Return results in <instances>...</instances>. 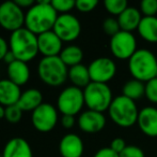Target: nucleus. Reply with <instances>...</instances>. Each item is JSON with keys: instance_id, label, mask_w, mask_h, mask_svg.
Wrapping results in <instances>:
<instances>
[{"instance_id": "1", "label": "nucleus", "mask_w": 157, "mask_h": 157, "mask_svg": "<svg viewBox=\"0 0 157 157\" xmlns=\"http://www.w3.org/2000/svg\"><path fill=\"white\" fill-rule=\"evenodd\" d=\"M58 13L49 0H40L28 9L25 16V27L36 36L54 29Z\"/></svg>"}, {"instance_id": "2", "label": "nucleus", "mask_w": 157, "mask_h": 157, "mask_svg": "<svg viewBox=\"0 0 157 157\" xmlns=\"http://www.w3.org/2000/svg\"><path fill=\"white\" fill-rule=\"evenodd\" d=\"M9 48L17 60L28 64L39 54L37 36L26 27L21 28L16 31L11 32L9 39Z\"/></svg>"}, {"instance_id": "3", "label": "nucleus", "mask_w": 157, "mask_h": 157, "mask_svg": "<svg viewBox=\"0 0 157 157\" xmlns=\"http://www.w3.org/2000/svg\"><path fill=\"white\" fill-rule=\"evenodd\" d=\"M128 70L135 80L143 83L156 78L157 58L147 48H139L128 59Z\"/></svg>"}, {"instance_id": "4", "label": "nucleus", "mask_w": 157, "mask_h": 157, "mask_svg": "<svg viewBox=\"0 0 157 157\" xmlns=\"http://www.w3.org/2000/svg\"><path fill=\"white\" fill-rule=\"evenodd\" d=\"M37 76L46 85L58 87L68 79V68L59 56L43 57L37 64Z\"/></svg>"}, {"instance_id": "5", "label": "nucleus", "mask_w": 157, "mask_h": 157, "mask_svg": "<svg viewBox=\"0 0 157 157\" xmlns=\"http://www.w3.org/2000/svg\"><path fill=\"white\" fill-rule=\"evenodd\" d=\"M109 118L114 124L123 128H128L137 124L139 110L134 100L120 95L112 100L108 109Z\"/></svg>"}, {"instance_id": "6", "label": "nucleus", "mask_w": 157, "mask_h": 157, "mask_svg": "<svg viewBox=\"0 0 157 157\" xmlns=\"http://www.w3.org/2000/svg\"><path fill=\"white\" fill-rule=\"evenodd\" d=\"M85 97V105L88 107V110L96 111L103 113L109 109L113 96L110 87L107 84L95 83L91 82L87 87L83 89Z\"/></svg>"}, {"instance_id": "7", "label": "nucleus", "mask_w": 157, "mask_h": 157, "mask_svg": "<svg viewBox=\"0 0 157 157\" xmlns=\"http://www.w3.org/2000/svg\"><path fill=\"white\" fill-rule=\"evenodd\" d=\"M85 105L83 89L76 86L65 87L59 94L57 99V108L62 115H77Z\"/></svg>"}, {"instance_id": "8", "label": "nucleus", "mask_w": 157, "mask_h": 157, "mask_svg": "<svg viewBox=\"0 0 157 157\" xmlns=\"http://www.w3.org/2000/svg\"><path fill=\"white\" fill-rule=\"evenodd\" d=\"M26 13L15 1H6L0 4V27L8 31H16L25 27Z\"/></svg>"}, {"instance_id": "9", "label": "nucleus", "mask_w": 157, "mask_h": 157, "mask_svg": "<svg viewBox=\"0 0 157 157\" xmlns=\"http://www.w3.org/2000/svg\"><path fill=\"white\" fill-rule=\"evenodd\" d=\"M33 127L40 132H49L58 123V110L52 105L43 102L31 114Z\"/></svg>"}, {"instance_id": "10", "label": "nucleus", "mask_w": 157, "mask_h": 157, "mask_svg": "<svg viewBox=\"0 0 157 157\" xmlns=\"http://www.w3.org/2000/svg\"><path fill=\"white\" fill-rule=\"evenodd\" d=\"M110 52L118 59H129L137 51V41L132 32L123 31L110 38Z\"/></svg>"}, {"instance_id": "11", "label": "nucleus", "mask_w": 157, "mask_h": 157, "mask_svg": "<svg viewBox=\"0 0 157 157\" xmlns=\"http://www.w3.org/2000/svg\"><path fill=\"white\" fill-rule=\"evenodd\" d=\"M52 31L62 42H73L80 36L81 24L79 19L71 13L60 14L55 23Z\"/></svg>"}, {"instance_id": "12", "label": "nucleus", "mask_w": 157, "mask_h": 157, "mask_svg": "<svg viewBox=\"0 0 157 157\" xmlns=\"http://www.w3.org/2000/svg\"><path fill=\"white\" fill-rule=\"evenodd\" d=\"M91 82L107 84L117 73V65L109 57H98L88 67Z\"/></svg>"}, {"instance_id": "13", "label": "nucleus", "mask_w": 157, "mask_h": 157, "mask_svg": "<svg viewBox=\"0 0 157 157\" xmlns=\"http://www.w3.org/2000/svg\"><path fill=\"white\" fill-rule=\"evenodd\" d=\"M78 126L81 131L86 134H96L105 128L106 118L104 113L87 110L79 115Z\"/></svg>"}, {"instance_id": "14", "label": "nucleus", "mask_w": 157, "mask_h": 157, "mask_svg": "<svg viewBox=\"0 0 157 157\" xmlns=\"http://www.w3.org/2000/svg\"><path fill=\"white\" fill-rule=\"evenodd\" d=\"M62 43V40L59 38L52 30L37 36L39 53H41L43 57L59 56L63 50Z\"/></svg>"}, {"instance_id": "15", "label": "nucleus", "mask_w": 157, "mask_h": 157, "mask_svg": "<svg viewBox=\"0 0 157 157\" xmlns=\"http://www.w3.org/2000/svg\"><path fill=\"white\" fill-rule=\"evenodd\" d=\"M83 142L76 134H66L59 143V152L62 157H81L83 154Z\"/></svg>"}, {"instance_id": "16", "label": "nucleus", "mask_w": 157, "mask_h": 157, "mask_svg": "<svg viewBox=\"0 0 157 157\" xmlns=\"http://www.w3.org/2000/svg\"><path fill=\"white\" fill-rule=\"evenodd\" d=\"M140 130L149 137H157V109L154 107H145L139 111L137 121Z\"/></svg>"}, {"instance_id": "17", "label": "nucleus", "mask_w": 157, "mask_h": 157, "mask_svg": "<svg viewBox=\"0 0 157 157\" xmlns=\"http://www.w3.org/2000/svg\"><path fill=\"white\" fill-rule=\"evenodd\" d=\"M2 157H33L30 144L21 137L12 138L6 143Z\"/></svg>"}, {"instance_id": "18", "label": "nucleus", "mask_w": 157, "mask_h": 157, "mask_svg": "<svg viewBox=\"0 0 157 157\" xmlns=\"http://www.w3.org/2000/svg\"><path fill=\"white\" fill-rule=\"evenodd\" d=\"M21 87L9 79L0 80V105L3 107L17 105L21 95Z\"/></svg>"}, {"instance_id": "19", "label": "nucleus", "mask_w": 157, "mask_h": 157, "mask_svg": "<svg viewBox=\"0 0 157 157\" xmlns=\"http://www.w3.org/2000/svg\"><path fill=\"white\" fill-rule=\"evenodd\" d=\"M8 79L18 85L19 87L25 85L30 79V69L27 63L21 60H15L6 68Z\"/></svg>"}, {"instance_id": "20", "label": "nucleus", "mask_w": 157, "mask_h": 157, "mask_svg": "<svg viewBox=\"0 0 157 157\" xmlns=\"http://www.w3.org/2000/svg\"><path fill=\"white\" fill-rule=\"evenodd\" d=\"M118 22L120 24V28L123 31L132 32L134 30L138 29L140 22L142 19V15H141L140 10H138L135 6H128L127 9L119 15Z\"/></svg>"}, {"instance_id": "21", "label": "nucleus", "mask_w": 157, "mask_h": 157, "mask_svg": "<svg viewBox=\"0 0 157 157\" xmlns=\"http://www.w3.org/2000/svg\"><path fill=\"white\" fill-rule=\"evenodd\" d=\"M43 103V94L37 88H29L21 93L17 105L24 112H33Z\"/></svg>"}, {"instance_id": "22", "label": "nucleus", "mask_w": 157, "mask_h": 157, "mask_svg": "<svg viewBox=\"0 0 157 157\" xmlns=\"http://www.w3.org/2000/svg\"><path fill=\"white\" fill-rule=\"evenodd\" d=\"M68 80L72 82L73 86L85 89L91 83V78H90L88 67L80 64V65L68 68Z\"/></svg>"}, {"instance_id": "23", "label": "nucleus", "mask_w": 157, "mask_h": 157, "mask_svg": "<svg viewBox=\"0 0 157 157\" xmlns=\"http://www.w3.org/2000/svg\"><path fill=\"white\" fill-rule=\"evenodd\" d=\"M140 37L150 43H157V17L143 16L138 27Z\"/></svg>"}, {"instance_id": "24", "label": "nucleus", "mask_w": 157, "mask_h": 157, "mask_svg": "<svg viewBox=\"0 0 157 157\" xmlns=\"http://www.w3.org/2000/svg\"><path fill=\"white\" fill-rule=\"evenodd\" d=\"M59 57L65 64L66 67L71 68L74 66L80 65L83 59V52L79 46L72 44V45H67L66 48H64Z\"/></svg>"}, {"instance_id": "25", "label": "nucleus", "mask_w": 157, "mask_h": 157, "mask_svg": "<svg viewBox=\"0 0 157 157\" xmlns=\"http://www.w3.org/2000/svg\"><path fill=\"white\" fill-rule=\"evenodd\" d=\"M123 96L132 99V100H138L142 98L145 94V83L138 80H129L123 86Z\"/></svg>"}, {"instance_id": "26", "label": "nucleus", "mask_w": 157, "mask_h": 157, "mask_svg": "<svg viewBox=\"0 0 157 157\" xmlns=\"http://www.w3.org/2000/svg\"><path fill=\"white\" fill-rule=\"evenodd\" d=\"M105 9L108 13L114 16H119L128 8V3L126 0H106L104 2Z\"/></svg>"}, {"instance_id": "27", "label": "nucleus", "mask_w": 157, "mask_h": 157, "mask_svg": "<svg viewBox=\"0 0 157 157\" xmlns=\"http://www.w3.org/2000/svg\"><path fill=\"white\" fill-rule=\"evenodd\" d=\"M52 8L57 11V13L60 14H67L70 11L75 8L76 1L74 0H52L50 1Z\"/></svg>"}, {"instance_id": "28", "label": "nucleus", "mask_w": 157, "mask_h": 157, "mask_svg": "<svg viewBox=\"0 0 157 157\" xmlns=\"http://www.w3.org/2000/svg\"><path fill=\"white\" fill-rule=\"evenodd\" d=\"M23 113L24 111L17 105H10L6 108V118H4L11 124H17L23 118Z\"/></svg>"}, {"instance_id": "29", "label": "nucleus", "mask_w": 157, "mask_h": 157, "mask_svg": "<svg viewBox=\"0 0 157 157\" xmlns=\"http://www.w3.org/2000/svg\"><path fill=\"white\" fill-rule=\"evenodd\" d=\"M103 30L105 31L106 35L110 36V38L116 36L118 32L121 31L118 19H114V17H108V19H106L103 22Z\"/></svg>"}, {"instance_id": "30", "label": "nucleus", "mask_w": 157, "mask_h": 157, "mask_svg": "<svg viewBox=\"0 0 157 157\" xmlns=\"http://www.w3.org/2000/svg\"><path fill=\"white\" fill-rule=\"evenodd\" d=\"M140 12L147 17L157 15V0H143L140 3Z\"/></svg>"}, {"instance_id": "31", "label": "nucleus", "mask_w": 157, "mask_h": 157, "mask_svg": "<svg viewBox=\"0 0 157 157\" xmlns=\"http://www.w3.org/2000/svg\"><path fill=\"white\" fill-rule=\"evenodd\" d=\"M144 96L152 103H157V78L152 79L145 83Z\"/></svg>"}, {"instance_id": "32", "label": "nucleus", "mask_w": 157, "mask_h": 157, "mask_svg": "<svg viewBox=\"0 0 157 157\" xmlns=\"http://www.w3.org/2000/svg\"><path fill=\"white\" fill-rule=\"evenodd\" d=\"M98 4L97 0H77L75 8L81 13H89L93 11Z\"/></svg>"}, {"instance_id": "33", "label": "nucleus", "mask_w": 157, "mask_h": 157, "mask_svg": "<svg viewBox=\"0 0 157 157\" xmlns=\"http://www.w3.org/2000/svg\"><path fill=\"white\" fill-rule=\"evenodd\" d=\"M120 157H145L144 152L137 145H127L124 151L119 154Z\"/></svg>"}, {"instance_id": "34", "label": "nucleus", "mask_w": 157, "mask_h": 157, "mask_svg": "<svg viewBox=\"0 0 157 157\" xmlns=\"http://www.w3.org/2000/svg\"><path fill=\"white\" fill-rule=\"evenodd\" d=\"M126 147H127V145H126L125 141L123 140L122 138H116L111 141L109 147L113 152H116L117 154H121L123 151H124V149Z\"/></svg>"}, {"instance_id": "35", "label": "nucleus", "mask_w": 157, "mask_h": 157, "mask_svg": "<svg viewBox=\"0 0 157 157\" xmlns=\"http://www.w3.org/2000/svg\"><path fill=\"white\" fill-rule=\"evenodd\" d=\"M93 157H120V156L116 152L112 151L110 147H103V149L98 150L94 154Z\"/></svg>"}, {"instance_id": "36", "label": "nucleus", "mask_w": 157, "mask_h": 157, "mask_svg": "<svg viewBox=\"0 0 157 157\" xmlns=\"http://www.w3.org/2000/svg\"><path fill=\"white\" fill-rule=\"evenodd\" d=\"M75 123H76V119H75V116L73 115H62V118H61V124L65 129L73 128Z\"/></svg>"}, {"instance_id": "37", "label": "nucleus", "mask_w": 157, "mask_h": 157, "mask_svg": "<svg viewBox=\"0 0 157 157\" xmlns=\"http://www.w3.org/2000/svg\"><path fill=\"white\" fill-rule=\"evenodd\" d=\"M9 51H10V48H9V42H6V39L0 36V60L3 59V57L6 56V54Z\"/></svg>"}, {"instance_id": "38", "label": "nucleus", "mask_w": 157, "mask_h": 157, "mask_svg": "<svg viewBox=\"0 0 157 157\" xmlns=\"http://www.w3.org/2000/svg\"><path fill=\"white\" fill-rule=\"evenodd\" d=\"M15 3L17 4V6H19V8H21L24 10V9H30L33 4L35 3L33 0H15Z\"/></svg>"}, {"instance_id": "39", "label": "nucleus", "mask_w": 157, "mask_h": 157, "mask_svg": "<svg viewBox=\"0 0 157 157\" xmlns=\"http://www.w3.org/2000/svg\"><path fill=\"white\" fill-rule=\"evenodd\" d=\"M2 60H3L4 63L9 66V65H11V64L14 63V61L16 60V57L14 56V54H13L11 51H9V52L6 54V56L3 57V59H2Z\"/></svg>"}, {"instance_id": "40", "label": "nucleus", "mask_w": 157, "mask_h": 157, "mask_svg": "<svg viewBox=\"0 0 157 157\" xmlns=\"http://www.w3.org/2000/svg\"><path fill=\"white\" fill-rule=\"evenodd\" d=\"M6 118V107L0 105V119Z\"/></svg>"}, {"instance_id": "41", "label": "nucleus", "mask_w": 157, "mask_h": 157, "mask_svg": "<svg viewBox=\"0 0 157 157\" xmlns=\"http://www.w3.org/2000/svg\"><path fill=\"white\" fill-rule=\"evenodd\" d=\"M156 78H157V72H156Z\"/></svg>"}, {"instance_id": "42", "label": "nucleus", "mask_w": 157, "mask_h": 157, "mask_svg": "<svg viewBox=\"0 0 157 157\" xmlns=\"http://www.w3.org/2000/svg\"><path fill=\"white\" fill-rule=\"evenodd\" d=\"M0 157H2V155H0Z\"/></svg>"}]
</instances>
